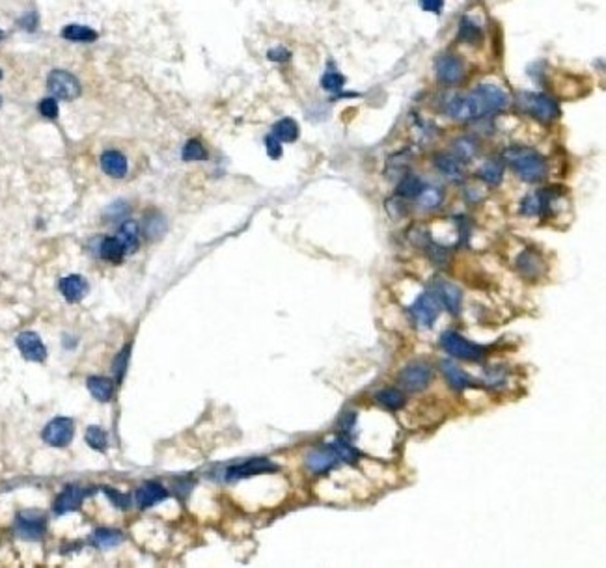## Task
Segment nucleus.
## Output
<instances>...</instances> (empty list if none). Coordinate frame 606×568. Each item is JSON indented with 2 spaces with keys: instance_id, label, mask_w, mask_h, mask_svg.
Listing matches in <instances>:
<instances>
[{
  "instance_id": "22",
  "label": "nucleus",
  "mask_w": 606,
  "mask_h": 568,
  "mask_svg": "<svg viewBox=\"0 0 606 568\" xmlns=\"http://www.w3.org/2000/svg\"><path fill=\"white\" fill-rule=\"evenodd\" d=\"M88 390L98 401L109 403L112 399V393H114V382L111 379H104V377H90Z\"/></svg>"
},
{
  "instance_id": "42",
  "label": "nucleus",
  "mask_w": 606,
  "mask_h": 568,
  "mask_svg": "<svg viewBox=\"0 0 606 568\" xmlns=\"http://www.w3.org/2000/svg\"><path fill=\"white\" fill-rule=\"evenodd\" d=\"M267 58L273 61H288L291 58V53L286 47H275L267 53Z\"/></svg>"
},
{
  "instance_id": "18",
  "label": "nucleus",
  "mask_w": 606,
  "mask_h": 568,
  "mask_svg": "<svg viewBox=\"0 0 606 568\" xmlns=\"http://www.w3.org/2000/svg\"><path fill=\"white\" fill-rule=\"evenodd\" d=\"M82 498H84V492H82L79 486H66L64 492H60V495L56 498L55 505H53V511H55L56 514L71 513V511L80 507Z\"/></svg>"
},
{
  "instance_id": "26",
  "label": "nucleus",
  "mask_w": 606,
  "mask_h": 568,
  "mask_svg": "<svg viewBox=\"0 0 606 568\" xmlns=\"http://www.w3.org/2000/svg\"><path fill=\"white\" fill-rule=\"evenodd\" d=\"M299 125L291 117H284L273 127V136H276L280 142H295L299 138Z\"/></svg>"
},
{
  "instance_id": "15",
  "label": "nucleus",
  "mask_w": 606,
  "mask_h": 568,
  "mask_svg": "<svg viewBox=\"0 0 606 568\" xmlns=\"http://www.w3.org/2000/svg\"><path fill=\"white\" fill-rule=\"evenodd\" d=\"M166 498H168V492L165 486H160L159 483H154V481H149L136 490V505L140 509L154 507L155 503H160Z\"/></svg>"
},
{
  "instance_id": "38",
  "label": "nucleus",
  "mask_w": 606,
  "mask_h": 568,
  "mask_svg": "<svg viewBox=\"0 0 606 568\" xmlns=\"http://www.w3.org/2000/svg\"><path fill=\"white\" fill-rule=\"evenodd\" d=\"M345 84V77L338 71H327L321 79V86L327 92H340Z\"/></svg>"
},
{
  "instance_id": "45",
  "label": "nucleus",
  "mask_w": 606,
  "mask_h": 568,
  "mask_svg": "<svg viewBox=\"0 0 606 568\" xmlns=\"http://www.w3.org/2000/svg\"><path fill=\"white\" fill-rule=\"evenodd\" d=\"M431 259L435 261L437 265H444L450 259V252L442 246H433V254H431Z\"/></svg>"
},
{
  "instance_id": "20",
  "label": "nucleus",
  "mask_w": 606,
  "mask_h": 568,
  "mask_svg": "<svg viewBox=\"0 0 606 568\" xmlns=\"http://www.w3.org/2000/svg\"><path fill=\"white\" fill-rule=\"evenodd\" d=\"M435 166L437 170L441 171L444 178L452 179V181H461V179H463V173H465V170H463V162H461L457 157L448 155V153L437 155Z\"/></svg>"
},
{
  "instance_id": "35",
  "label": "nucleus",
  "mask_w": 606,
  "mask_h": 568,
  "mask_svg": "<svg viewBox=\"0 0 606 568\" xmlns=\"http://www.w3.org/2000/svg\"><path fill=\"white\" fill-rule=\"evenodd\" d=\"M86 444L95 449V451H104L107 449V433H104L101 427H92L86 428Z\"/></svg>"
},
{
  "instance_id": "41",
  "label": "nucleus",
  "mask_w": 606,
  "mask_h": 568,
  "mask_svg": "<svg viewBox=\"0 0 606 568\" xmlns=\"http://www.w3.org/2000/svg\"><path fill=\"white\" fill-rule=\"evenodd\" d=\"M265 146H267V155H269L270 159H280L282 157V142L278 140L276 136H267L265 138Z\"/></svg>"
},
{
  "instance_id": "33",
  "label": "nucleus",
  "mask_w": 606,
  "mask_h": 568,
  "mask_svg": "<svg viewBox=\"0 0 606 568\" xmlns=\"http://www.w3.org/2000/svg\"><path fill=\"white\" fill-rule=\"evenodd\" d=\"M122 540V533L114 531V529H98L92 537L93 546H98V548H112V546H118Z\"/></svg>"
},
{
  "instance_id": "7",
  "label": "nucleus",
  "mask_w": 606,
  "mask_h": 568,
  "mask_svg": "<svg viewBox=\"0 0 606 568\" xmlns=\"http://www.w3.org/2000/svg\"><path fill=\"white\" fill-rule=\"evenodd\" d=\"M439 312H441L439 299H437L435 294L429 293H423L422 296H418L416 302L410 305V315L423 328H429V326L435 324L437 317H439Z\"/></svg>"
},
{
  "instance_id": "2",
  "label": "nucleus",
  "mask_w": 606,
  "mask_h": 568,
  "mask_svg": "<svg viewBox=\"0 0 606 568\" xmlns=\"http://www.w3.org/2000/svg\"><path fill=\"white\" fill-rule=\"evenodd\" d=\"M506 160L522 181L535 183V181L545 179L547 160L539 153L532 151L528 147H509L506 151Z\"/></svg>"
},
{
  "instance_id": "27",
  "label": "nucleus",
  "mask_w": 606,
  "mask_h": 568,
  "mask_svg": "<svg viewBox=\"0 0 606 568\" xmlns=\"http://www.w3.org/2000/svg\"><path fill=\"white\" fill-rule=\"evenodd\" d=\"M459 39L463 43H468V45L478 47L479 43L484 41V32H481V28H479L476 23H472L470 19L463 17L461 19V26H459Z\"/></svg>"
},
{
  "instance_id": "9",
  "label": "nucleus",
  "mask_w": 606,
  "mask_h": 568,
  "mask_svg": "<svg viewBox=\"0 0 606 568\" xmlns=\"http://www.w3.org/2000/svg\"><path fill=\"white\" fill-rule=\"evenodd\" d=\"M17 348L26 360L30 361H45L47 358V348L43 345L42 337L34 332H23L17 337Z\"/></svg>"
},
{
  "instance_id": "16",
  "label": "nucleus",
  "mask_w": 606,
  "mask_h": 568,
  "mask_svg": "<svg viewBox=\"0 0 606 568\" xmlns=\"http://www.w3.org/2000/svg\"><path fill=\"white\" fill-rule=\"evenodd\" d=\"M101 168L109 178L122 179L127 173V159L120 151L109 149L101 155Z\"/></svg>"
},
{
  "instance_id": "28",
  "label": "nucleus",
  "mask_w": 606,
  "mask_h": 568,
  "mask_svg": "<svg viewBox=\"0 0 606 568\" xmlns=\"http://www.w3.org/2000/svg\"><path fill=\"white\" fill-rule=\"evenodd\" d=\"M479 179L490 187L500 184L504 179V164L500 160H487L479 170Z\"/></svg>"
},
{
  "instance_id": "12",
  "label": "nucleus",
  "mask_w": 606,
  "mask_h": 568,
  "mask_svg": "<svg viewBox=\"0 0 606 568\" xmlns=\"http://www.w3.org/2000/svg\"><path fill=\"white\" fill-rule=\"evenodd\" d=\"M276 468L270 460L267 458H252L248 462H243L241 466H233L228 470V479H245V477L259 475V473H270V471H276Z\"/></svg>"
},
{
  "instance_id": "14",
  "label": "nucleus",
  "mask_w": 606,
  "mask_h": 568,
  "mask_svg": "<svg viewBox=\"0 0 606 568\" xmlns=\"http://www.w3.org/2000/svg\"><path fill=\"white\" fill-rule=\"evenodd\" d=\"M437 299L442 300V304L448 312L457 315L461 310V302H463V291L457 285H453L450 281H441L437 285Z\"/></svg>"
},
{
  "instance_id": "1",
  "label": "nucleus",
  "mask_w": 606,
  "mask_h": 568,
  "mask_svg": "<svg viewBox=\"0 0 606 568\" xmlns=\"http://www.w3.org/2000/svg\"><path fill=\"white\" fill-rule=\"evenodd\" d=\"M506 106H508V95L498 86L481 84L468 95H453L446 103L444 112L457 122H470V120L498 114Z\"/></svg>"
},
{
  "instance_id": "47",
  "label": "nucleus",
  "mask_w": 606,
  "mask_h": 568,
  "mask_svg": "<svg viewBox=\"0 0 606 568\" xmlns=\"http://www.w3.org/2000/svg\"><path fill=\"white\" fill-rule=\"evenodd\" d=\"M36 21H37L36 13H28V15L21 21V25H25L28 30H34V28H36Z\"/></svg>"
},
{
  "instance_id": "5",
  "label": "nucleus",
  "mask_w": 606,
  "mask_h": 568,
  "mask_svg": "<svg viewBox=\"0 0 606 568\" xmlns=\"http://www.w3.org/2000/svg\"><path fill=\"white\" fill-rule=\"evenodd\" d=\"M47 88L56 99H62V101H73L82 92L79 79L69 73V71H64V69L50 71L49 77H47Z\"/></svg>"
},
{
  "instance_id": "13",
  "label": "nucleus",
  "mask_w": 606,
  "mask_h": 568,
  "mask_svg": "<svg viewBox=\"0 0 606 568\" xmlns=\"http://www.w3.org/2000/svg\"><path fill=\"white\" fill-rule=\"evenodd\" d=\"M517 269L528 280H535V278H539L545 272V263H543V259H541L538 252L526 250L522 252L519 259H517Z\"/></svg>"
},
{
  "instance_id": "50",
  "label": "nucleus",
  "mask_w": 606,
  "mask_h": 568,
  "mask_svg": "<svg viewBox=\"0 0 606 568\" xmlns=\"http://www.w3.org/2000/svg\"><path fill=\"white\" fill-rule=\"evenodd\" d=\"M0 104H2V97H0Z\"/></svg>"
},
{
  "instance_id": "30",
  "label": "nucleus",
  "mask_w": 606,
  "mask_h": 568,
  "mask_svg": "<svg viewBox=\"0 0 606 568\" xmlns=\"http://www.w3.org/2000/svg\"><path fill=\"white\" fill-rule=\"evenodd\" d=\"M377 403L388 410H399L405 404V395L399 390L386 388V390L377 393Z\"/></svg>"
},
{
  "instance_id": "4",
  "label": "nucleus",
  "mask_w": 606,
  "mask_h": 568,
  "mask_svg": "<svg viewBox=\"0 0 606 568\" xmlns=\"http://www.w3.org/2000/svg\"><path fill=\"white\" fill-rule=\"evenodd\" d=\"M441 343L448 354L455 356V358H461V360L476 361V360H481L485 356V347L468 341L466 337L459 336V334H455V332H446V334L442 336Z\"/></svg>"
},
{
  "instance_id": "36",
  "label": "nucleus",
  "mask_w": 606,
  "mask_h": 568,
  "mask_svg": "<svg viewBox=\"0 0 606 568\" xmlns=\"http://www.w3.org/2000/svg\"><path fill=\"white\" fill-rule=\"evenodd\" d=\"M181 157H183V160H187V162H190V160H205L208 159V151H205V147H203L198 140H189L185 144L183 151H181Z\"/></svg>"
},
{
  "instance_id": "11",
  "label": "nucleus",
  "mask_w": 606,
  "mask_h": 568,
  "mask_svg": "<svg viewBox=\"0 0 606 568\" xmlns=\"http://www.w3.org/2000/svg\"><path fill=\"white\" fill-rule=\"evenodd\" d=\"M47 524L45 518L36 513H23L17 516V533L19 537L26 540H37L45 535Z\"/></svg>"
},
{
  "instance_id": "32",
  "label": "nucleus",
  "mask_w": 606,
  "mask_h": 568,
  "mask_svg": "<svg viewBox=\"0 0 606 568\" xmlns=\"http://www.w3.org/2000/svg\"><path fill=\"white\" fill-rule=\"evenodd\" d=\"M144 231L152 240L159 238L165 235L166 231V220L160 213H149L146 216V224H144Z\"/></svg>"
},
{
  "instance_id": "19",
  "label": "nucleus",
  "mask_w": 606,
  "mask_h": 568,
  "mask_svg": "<svg viewBox=\"0 0 606 568\" xmlns=\"http://www.w3.org/2000/svg\"><path fill=\"white\" fill-rule=\"evenodd\" d=\"M60 293L64 294V299L68 302H79L84 299V294L88 293V283L82 276L71 274L66 276L60 281Z\"/></svg>"
},
{
  "instance_id": "25",
  "label": "nucleus",
  "mask_w": 606,
  "mask_h": 568,
  "mask_svg": "<svg viewBox=\"0 0 606 568\" xmlns=\"http://www.w3.org/2000/svg\"><path fill=\"white\" fill-rule=\"evenodd\" d=\"M99 252H101V257L107 259V261H111V263H120L122 257L125 256L122 240L118 237H104L103 240H101Z\"/></svg>"
},
{
  "instance_id": "46",
  "label": "nucleus",
  "mask_w": 606,
  "mask_h": 568,
  "mask_svg": "<svg viewBox=\"0 0 606 568\" xmlns=\"http://www.w3.org/2000/svg\"><path fill=\"white\" fill-rule=\"evenodd\" d=\"M125 213H127V203L125 202H116L114 205L109 207V216H114V218H116V216H122V214Z\"/></svg>"
},
{
  "instance_id": "44",
  "label": "nucleus",
  "mask_w": 606,
  "mask_h": 568,
  "mask_svg": "<svg viewBox=\"0 0 606 568\" xmlns=\"http://www.w3.org/2000/svg\"><path fill=\"white\" fill-rule=\"evenodd\" d=\"M420 4L425 12H431L439 15L442 12V6H444V0H420Z\"/></svg>"
},
{
  "instance_id": "39",
  "label": "nucleus",
  "mask_w": 606,
  "mask_h": 568,
  "mask_svg": "<svg viewBox=\"0 0 606 568\" xmlns=\"http://www.w3.org/2000/svg\"><path fill=\"white\" fill-rule=\"evenodd\" d=\"M39 114H42L43 117H47V120H55V117H58V103H56V99L55 97L43 99L42 103H39Z\"/></svg>"
},
{
  "instance_id": "10",
  "label": "nucleus",
  "mask_w": 606,
  "mask_h": 568,
  "mask_svg": "<svg viewBox=\"0 0 606 568\" xmlns=\"http://www.w3.org/2000/svg\"><path fill=\"white\" fill-rule=\"evenodd\" d=\"M431 380H433V371L428 366H423V363L409 366L401 373V384L410 391L425 390Z\"/></svg>"
},
{
  "instance_id": "37",
  "label": "nucleus",
  "mask_w": 606,
  "mask_h": 568,
  "mask_svg": "<svg viewBox=\"0 0 606 568\" xmlns=\"http://www.w3.org/2000/svg\"><path fill=\"white\" fill-rule=\"evenodd\" d=\"M418 203L422 205L423 209H435L442 203V190L439 189H428L422 190L420 196H418Z\"/></svg>"
},
{
  "instance_id": "49",
  "label": "nucleus",
  "mask_w": 606,
  "mask_h": 568,
  "mask_svg": "<svg viewBox=\"0 0 606 568\" xmlns=\"http://www.w3.org/2000/svg\"><path fill=\"white\" fill-rule=\"evenodd\" d=\"M2 75H4V73H2V69H0V79H2Z\"/></svg>"
},
{
  "instance_id": "6",
  "label": "nucleus",
  "mask_w": 606,
  "mask_h": 568,
  "mask_svg": "<svg viewBox=\"0 0 606 568\" xmlns=\"http://www.w3.org/2000/svg\"><path fill=\"white\" fill-rule=\"evenodd\" d=\"M75 434V423L71 417H55L43 428V440L53 447H66L71 444Z\"/></svg>"
},
{
  "instance_id": "8",
  "label": "nucleus",
  "mask_w": 606,
  "mask_h": 568,
  "mask_svg": "<svg viewBox=\"0 0 606 568\" xmlns=\"http://www.w3.org/2000/svg\"><path fill=\"white\" fill-rule=\"evenodd\" d=\"M465 77V64L461 61L459 56L446 55L441 56L437 61V79L444 86L459 84Z\"/></svg>"
},
{
  "instance_id": "29",
  "label": "nucleus",
  "mask_w": 606,
  "mask_h": 568,
  "mask_svg": "<svg viewBox=\"0 0 606 568\" xmlns=\"http://www.w3.org/2000/svg\"><path fill=\"white\" fill-rule=\"evenodd\" d=\"M453 157H457L461 162L472 159L476 153H478V144L474 138H468V136H463V138H457L453 142Z\"/></svg>"
},
{
  "instance_id": "23",
  "label": "nucleus",
  "mask_w": 606,
  "mask_h": 568,
  "mask_svg": "<svg viewBox=\"0 0 606 568\" xmlns=\"http://www.w3.org/2000/svg\"><path fill=\"white\" fill-rule=\"evenodd\" d=\"M442 373H444V377H446L453 390H465L472 384L470 377L465 371H461L459 367L452 363V361H442Z\"/></svg>"
},
{
  "instance_id": "40",
  "label": "nucleus",
  "mask_w": 606,
  "mask_h": 568,
  "mask_svg": "<svg viewBox=\"0 0 606 568\" xmlns=\"http://www.w3.org/2000/svg\"><path fill=\"white\" fill-rule=\"evenodd\" d=\"M104 494L111 498V501L114 503V507L122 509V511H127L129 507H131V498L125 494H122V492H118V490H112V489H104Z\"/></svg>"
},
{
  "instance_id": "43",
  "label": "nucleus",
  "mask_w": 606,
  "mask_h": 568,
  "mask_svg": "<svg viewBox=\"0 0 606 568\" xmlns=\"http://www.w3.org/2000/svg\"><path fill=\"white\" fill-rule=\"evenodd\" d=\"M127 356H129V347H125L120 352V356L116 358V363H114V371H116L118 379L122 380L123 373H125V366H127Z\"/></svg>"
},
{
  "instance_id": "48",
  "label": "nucleus",
  "mask_w": 606,
  "mask_h": 568,
  "mask_svg": "<svg viewBox=\"0 0 606 568\" xmlns=\"http://www.w3.org/2000/svg\"><path fill=\"white\" fill-rule=\"evenodd\" d=\"M2 37H4V34H2V30H0V41H2Z\"/></svg>"
},
{
  "instance_id": "3",
  "label": "nucleus",
  "mask_w": 606,
  "mask_h": 568,
  "mask_svg": "<svg viewBox=\"0 0 606 568\" xmlns=\"http://www.w3.org/2000/svg\"><path fill=\"white\" fill-rule=\"evenodd\" d=\"M517 108L541 123H552L560 117V106L552 97L545 93L521 92L515 97Z\"/></svg>"
},
{
  "instance_id": "34",
  "label": "nucleus",
  "mask_w": 606,
  "mask_h": 568,
  "mask_svg": "<svg viewBox=\"0 0 606 568\" xmlns=\"http://www.w3.org/2000/svg\"><path fill=\"white\" fill-rule=\"evenodd\" d=\"M331 449H332V451H334V455H336V457H338V460H343V462H349V464H355L356 460H358V451H356V449L353 446H349L347 442L336 440L331 446Z\"/></svg>"
},
{
  "instance_id": "31",
  "label": "nucleus",
  "mask_w": 606,
  "mask_h": 568,
  "mask_svg": "<svg viewBox=\"0 0 606 568\" xmlns=\"http://www.w3.org/2000/svg\"><path fill=\"white\" fill-rule=\"evenodd\" d=\"M423 190V181L418 176H405L398 184V196L401 198H418Z\"/></svg>"
},
{
  "instance_id": "21",
  "label": "nucleus",
  "mask_w": 606,
  "mask_h": 568,
  "mask_svg": "<svg viewBox=\"0 0 606 568\" xmlns=\"http://www.w3.org/2000/svg\"><path fill=\"white\" fill-rule=\"evenodd\" d=\"M138 235H140V227H138V224L135 220L123 222L122 227H120V233H118V238L122 240L125 254H135L138 245H140Z\"/></svg>"
},
{
  "instance_id": "24",
  "label": "nucleus",
  "mask_w": 606,
  "mask_h": 568,
  "mask_svg": "<svg viewBox=\"0 0 606 568\" xmlns=\"http://www.w3.org/2000/svg\"><path fill=\"white\" fill-rule=\"evenodd\" d=\"M62 37L69 39V41L92 43L98 39V32L84 25H68L62 28Z\"/></svg>"
},
{
  "instance_id": "17",
  "label": "nucleus",
  "mask_w": 606,
  "mask_h": 568,
  "mask_svg": "<svg viewBox=\"0 0 606 568\" xmlns=\"http://www.w3.org/2000/svg\"><path fill=\"white\" fill-rule=\"evenodd\" d=\"M336 460L338 457L331 447H324V449H315V451L308 455L306 466L313 473H327V471L336 466Z\"/></svg>"
}]
</instances>
